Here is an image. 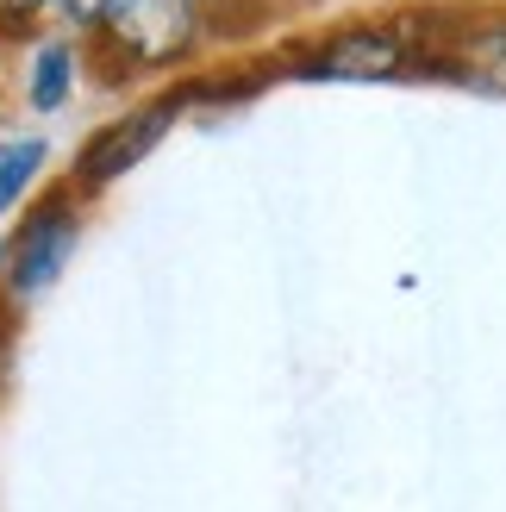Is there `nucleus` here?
I'll list each match as a JSON object with an SVG mask.
<instances>
[{
    "label": "nucleus",
    "instance_id": "obj_4",
    "mask_svg": "<svg viewBox=\"0 0 506 512\" xmlns=\"http://www.w3.org/2000/svg\"><path fill=\"white\" fill-rule=\"evenodd\" d=\"M69 250H75V219L63 207H44L32 225L19 232L13 244V294H38L57 281V269L69 263Z\"/></svg>",
    "mask_w": 506,
    "mask_h": 512
},
{
    "label": "nucleus",
    "instance_id": "obj_3",
    "mask_svg": "<svg viewBox=\"0 0 506 512\" xmlns=\"http://www.w3.org/2000/svg\"><path fill=\"white\" fill-rule=\"evenodd\" d=\"M438 63L457 82L482 88V94H506V19H469L450 25V38L438 50Z\"/></svg>",
    "mask_w": 506,
    "mask_h": 512
},
{
    "label": "nucleus",
    "instance_id": "obj_1",
    "mask_svg": "<svg viewBox=\"0 0 506 512\" xmlns=\"http://www.w3.org/2000/svg\"><path fill=\"white\" fill-rule=\"evenodd\" d=\"M194 0H113L100 19V44L107 57L132 75V69H163L175 57H188L194 44Z\"/></svg>",
    "mask_w": 506,
    "mask_h": 512
},
{
    "label": "nucleus",
    "instance_id": "obj_8",
    "mask_svg": "<svg viewBox=\"0 0 506 512\" xmlns=\"http://www.w3.org/2000/svg\"><path fill=\"white\" fill-rule=\"evenodd\" d=\"M44 7H57V0H0V25H13V32H19V25H32Z\"/></svg>",
    "mask_w": 506,
    "mask_h": 512
},
{
    "label": "nucleus",
    "instance_id": "obj_7",
    "mask_svg": "<svg viewBox=\"0 0 506 512\" xmlns=\"http://www.w3.org/2000/svg\"><path fill=\"white\" fill-rule=\"evenodd\" d=\"M69 75H75V57H69L63 44H50L44 57H38V69H32V107H38V113H57V107H63Z\"/></svg>",
    "mask_w": 506,
    "mask_h": 512
},
{
    "label": "nucleus",
    "instance_id": "obj_9",
    "mask_svg": "<svg viewBox=\"0 0 506 512\" xmlns=\"http://www.w3.org/2000/svg\"><path fill=\"white\" fill-rule=\"evenodd\" d=\"M57 7H63L69 19H82V25H94V32H100V19H107L113 0H57Z\"/></svg>",
    "mask_w": 506,
    "mask_h": 512
},
{
    "label": "nucleus",
    "instance_id": "obj_6",
    "mask_svg": "<svg viewBox=\"0 0 506 512\" xmlns=\"http://www.w3.org/2000/svg\"><path fill=\"white\" fill-rule=\"evenodd\" d=\"M44 163V144L38 138H13V144H0V213L13 207V200L25 194V182L38 175Z\"/></svg>",
    "mask_w": 506,
    "mask_h": 512
},
{
    "label": "nucleus",
    "instance_id": "obj_5",
    "mask_svg": "<svg viewBox=\"0 0 506 512\" xmlns=\"http://www.w3.org/2000/svg\"><path fill=\"white\" fill-rule=\"evenodd\" d=\"M169 113H175V100H163V107H144V113H132V119L107 125V132H100V138L82 150V182H113V175H125L150 144L163 138Z\"/></svg>",
    "mask_w": 506,
    "mask_h": 512
},
{
    "label": "nucleus",
    "instance_id": "obj_2",
    "mask_svg": "<svg viewBox=\"0 0 506 512\" xmlns=\"http://www.w3.org/2000/svg\"><path fill=\"white\" fill-rule=\"evenodd\" d=\"M407 32H388V25H363V32H338L332 44L313 57L307 75L325 82H388V75L407 69Z\"/></svg>",
    "mask_w": 506,
    "mask_h": 512
}]
</instances>
